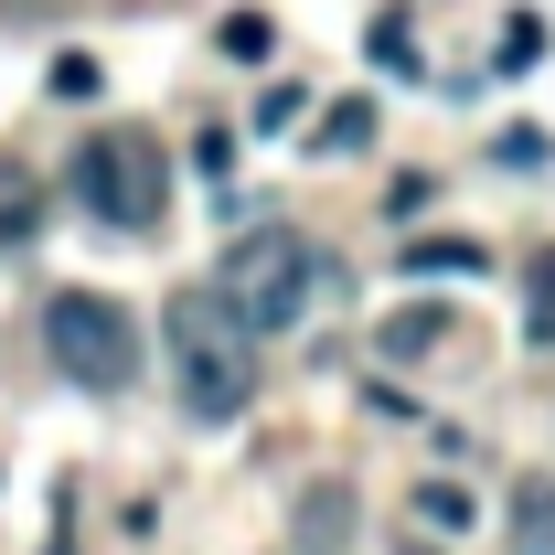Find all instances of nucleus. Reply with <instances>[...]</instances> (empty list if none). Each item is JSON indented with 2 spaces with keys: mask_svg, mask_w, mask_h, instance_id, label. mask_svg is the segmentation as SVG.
I'll return each mask as SVG.
<instances>
[{
  "mask_svg": "<svg viewBox=\"0 0 555 555\" xmlns=\"http://www.w3.org/2000/svg\"><path fill=\"white\" fill-rule=\"evenodd\" d=\"M107 75H96V54H54V96H96Z\"/></svg>",
  "mask_w": 555,
  "mask_h": 555,
  "instance_id": "obj_13",
  "label": "nucleus"
},
{
  "mask_svg": "<svg viewBox=\"0 0 555 555\" xmlns=\"http://www.w3.org/2000/svg\"><path fill=\"white\" fill-rule=\"evenodd\" d=\"M534 54H545V22H513V33H502V65L524 75V65H534Z\"/></svg>",
  "mask_w": 555,
  "mask_h": 555,
  "instance_id": "obj_15",
  "label": "nucleus"
},
{
  "mask_svg": "<svg viewBox=\"0 0 555 555\" xmlns=\"http://www.w3.org/2000/svg\"><path fill=\"white\" fill-rule=\"evenodd\" d=\"M224 54H246V65H257V54H268V11H235V22H224Z\"/></svg>",
  "mask_w": 555,
  "mask_h": 555,
  "instance_id": "obj_14",
  "label": "nucleus"
},
{
  "mask_svg": "<svg viewBox=\"0 0 555 555\" xmlns=\"http://www.w3.org/2000/svg\"><path fill=\"white\" fill-rule=\"evenodd\" d=\"M171 363H182V406L204 416V427L246 416L257 363H246V332H235V310H224L214 288H182V299H171Z\"/></svg>",
  "mask_w": 555,
  "mask_h": 555,
  "instance_id": "obj_1",
  "label": "nucleus"
},
{
  "mask_svg": "<svg viewBox=\"0 0 555 555\" xmlns=\"http://www.w3.org/2000/svg\"><path fill=\"white\" fill-rule=\"evenodd\" d=\"M545 160V129H502V171H534Z\"/></svg>",
  "mask_w": 555,
  "mask_h": 555,
  "instance_id": "obj_16",
  "label": "nucleus"
},
{
  "mask_svg": "<svg viewBox=\"0 0 555 555\" xmlns=\"http://www.w3.org/2000/svg\"><path fill=\"white\" fill-rule=\"evenodd\" d=\"M396 555H427V545H396Z\"/></svg>",
  "mask_w": 555,
  "mask_h": 555,
  "instance_id": "obj_17",
  "label": "nucleus"
},
{
  "mask_svg": "<svg viewBox=\"0 0 555 555\" xmlns=\"http://www.w3.org/2000/svg\"><path fill=\"white\" fill-rule=\"evenodd\" d=\"M374 65H406L416 75V22H406V11H374Z\"/></svg>",
  "mask_w": 555,
  "mask_h": 555,
  "instance_id": "obj_10",
  "label": "nucleus"
},
{
  "mask_svg": "<svg viewBox=\"0 0 555 555\" xmlns=\"http://www.w3.org/2000/svg\"><path fill=\"white\" fill-rule=\"evenodd\" d=\"M43 343H54V363H65L75 385H96V396H118L139 374V321L107 288H65V299L43 310Z\"/></svg>",
  "mask_w": 555,
  "mask_h": 555,
  "instance_id": "obj_4",
  "label": "nucleus"
},
{
  "mask_svg": "<svg viewBox=\"0 0 555 555\" xmlns=\"http://www.w3.org/2000/svg\"><path fill=\"white\" fill-rule=\"evenodd\" d=\"M416 524H427V534H470V524H481V502H470L460 481H427V491H416Z\"/></svg>",
  "mask_w": 555,
  "mask_h": 555,
  "instance_id": "obj_7",
  "label": "nucleus"
},
{
  "mask_svg": "<svg viewBox=\"0 0 555 555\" xmlns=\"http://www.w3.org/2000/svg\"><path fill=\"white\" fill-rule=\"evenodd\" d=\"M524 288H534V343H555V246H534V278Z\"/></svg>",
  "mask_w": 555,
  "mask_h": 555,
  "instance_id": "obj_11",
  "label": "nucleus"
},
{
  "mask_svg": "<svg viewBox=\"0 0 555 555\" xmlns=\"http://www.w3.org/2000/svg\"><path fill=\"white\" fill-rule=\"evenodd\" d=\"M406 268H481V246H460V235H427V246H406Z\"/></svg>",
  "mask_w": 555,
  "mask_h": 555,
  "instance_id": "obj_12",
  "label": "nucleus"
},
{
  "mask_svg": "<svg viewBox=\"0 0 555 555\" xmlns=\"http://www.w3.org/2000/svg\"><path fill=\"white\" fill-rule=\"evenodd\" d=\"M374 139V96H343L332 118H321V150H363Z\"/></svg>",
  "mask_w": 555,
  "mask_h": 555,
  "instance_id": "obj_9",
  "label": "nucleus"
},
{
  "mask_svg": "<svg viewBox=\"0 0 555 555\" xmlns=\"http://www.w3.org/2000/svg\"><path fill=\"white\" fill-rule=\"evenodd\" d=\"M75 204L107 214V224H129V235H150L160 204H171V171H160V150L139 129H107V139L75 150Z\"/></svg>",
  "mask_w": 555,
  "mask_h": 555,
  "instance_id": "obj_3",
  "label": "nucleus"
},
{
  "mask_svg": "<svg viewBox=\"0 0 555 555\" xmlns=\"http://www.w3.org/2000/svg\"><path fill=\"white\" fill-rule=\"evenodd\" d=\"M343 534H352V502H343V491H310V502H299V545H321V555H332Z\"/></svg>",
  "mask_w": 555,
  "mask_h": 555,
  "instance_id": "obj_8",
  "label": "nucleus"
},
{
  "mask_svg": "<svg viewBox=\"0 0 555 555\" xmlns=\"http://www.w3.org/2000/svg\"><path fill=\"white\" fill-rule=\"evenodd\" d=\"M33 224H43V182L22 160H0V246H33Z\"/></svg>",
  "mask_w": 555,
  "mask_h": 555,
  "instance_id": "obj_5",
  "label": "nucleus"
},
{
  "mask_svg": "<svg viewBox=\"0 0 555 555\" xmlns=\"http://www.w3.org/2000/svg\"><path fill=\"white\" fill-rule=\"evenodd\" d=\"M310 288H321V257L299 246V235H235L224 246V268H214V299L235 310V332L257 343V332H288L299 310H310Z\"/></svg>",
  "mask_w": 555,
  "mask_h": 555,
  "instance_id": "obj_2",
  "label": "nucleus"
},
{
  "mask_svg": "<svg viewBox=\"0 0 555 555\" xmlns=\"http://www.w3.org/2000/svg\"><path fill=\"white\" fill-rule=\"evenodd\" d=\"M513 545H524V555H555V481H524V491H513Z\"/></svg>",
  "mask_w": 555,
  "mask_h": 555,
  "instance_id": "obj_6",
  "label": "nucleus"
}]
</instances>
